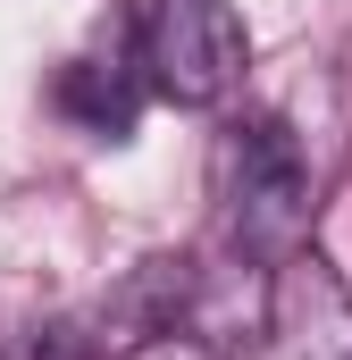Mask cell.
Segmentation results:
<instances>
[{
    "instance_id": "277c9868",
    "label": "cell",
    "mask_w": 352,
    "mask_h": 360,
    "mask_svg": "<svg viewBox=\"0 0 352 360\" xmlns=\"http://www.w3.org/2000/svg\"><path fill=\"white\" fill-rule=\"evenodd\" d=\"M184 302H193V260H143V269H126L101 293V310L84 319V335L101 352L168 344V335H184Z\"/></svg>"
},
{
    "instance_id": "3957f363",
    "label": "cell",
    "mask_w": 352,
    "mask_h": 360,
    "mask_svg": "<svg viewBox=\"0 0 352 360\" xmlns=\"http://www.w3.org/2000/svg\"><path fill=\"white\" fill-rule=\"evenodd\" d=\"M268 335L285 344V360H352V276L319 243L268 269Z\"/></svg>"
},
{
    "instance_id": "5b68a950",
    "label": "cell",
    "mask_w": 352,
    "mask_h": 360,
    "mask_svg": "<svg viewBox=\"0 0 352 360\" xmlns=\"http://www.w3.org/2000/svg\"><path fill=\"white\" fill-rule=\"evenodd\" d=\"M134 68H143V51H134ZM134 68L126 59H76L59 76V109L92 134H126L134 126Z\"/></svg>"
},
{
    "instance_id": "8992f818",
    "label": "cell",
    "mask_w": 352,
    "mask_h": 360,
    "mask_svg": "<svg viewBox=\"0 0 352 360\" xmlns=\"http://www.w3.org/2000/svg\"><path fill=\"white\" fill-rule=\"evenodd\" d=\"M0 360H101V344H92L76 319H51V327L8 335V344H0Z\"/></svg>"
},
{
    "instance_id": "7a4b0ae2",
    "label": "cell",
    "mask_w": 352,
    "mask_h": 360,
    "mask_svg": "<svg viewBox=\"0 0 352 360\" xmlns=\"http://www.w3.org/2000/svg\"><path fill=\"white\" fill-rule=\"evenodd\" d=\"M134 51H143V84L176 109H218L244 84V59H252L244 17L227 0H151Z\"/></svg>"
},
{
    "instance_id": "6da1fadb",
    "label": "cell",
    "mask_w": 352,
    "mask_h": 360,
    "mask_svg": "<svg viewBox=\"0 0 352 360\" xmlns=\"http://www.w3.org/2000/svg\"><path fill=\"white\" fill-rule=\"evenodd\" d=\"M218 193H227V235H235V252H252V260L277 269L285 252L310 243L319 184H310L302 143H294L277 117H252V126L227 134V151H218Z\"/></svg>"
}]
</instances>
